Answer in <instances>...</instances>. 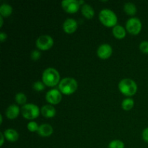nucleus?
Listing matches in <instances>:
<instances>
[{
    "label": "nucleus",
    "instance_id": "nucleus-1",
    "mask_svg": "<svg viewBox=\"0 0 148 148\" xmlns=\"http://www.w3.org/2000/svg\"><path fill=\"white\" fill-rule=\"evenodd\" d=\"M59 79H60V75L58 71L54 68H47L45 69L42 75V80L46 86H56L59 82H60Z\"/></svg>",
    "mask_w": 148,
    "mask_h": 148
},
{
    "label": "nucleus",
    "instance_id": "nucleus-2",
    "mask_svg": "<svg viewBox=\"0 0 148 148\" xmlns=\"http://www.w3.org/2000/svg\"><path fill=\"white\" fill-rule=\"evenodd\" d=\"M119 89L123 95L126 96H132L137 92V86L134 80L126 78L119 82Z\"/></svg>",
    "mask_w": 148,
    "mask_h": 148
},
{
    "label": "nucleus",
    "instance_id": "nucleus-3",
    "mask_svg": "<svg viewBox=\"0 0 148 148\" xmlns=\"http://www.w3.org/2000/svg\"><path fill=\"white\" fill-rule=\"evenodd\" d=\"M77 88V82L75 79L66 77L62 79L59 84V90L64 95H71L76 91Z\"/></svg>",
    "mask_w": 148,
    "mask_h": 148
},
{
    "label": "nucleus",
    "instance_id": "nucleus-4",
    "mask_svg": "<svg viewBox=\"0 0 148 148\" xmlns=\"http://www.w3.org/2000/svg\"><path fill=\"white\" fill-rule=\"evenodd\" d=\"M100 21L106 27H115L117 23V17L111 10L104 9L99 14Z\"/></svg>",
    "mask_w": 148,
    "mask_h": 148
},
{
    "label": "nucleus",
    "instance_id": "nucleus-5",
    "mask_svg": "<svg viewBox=\"0 0 148 148\" xmlns=\"http://www.w3.org/2000/svg\"><path fill=\"white\" fill-rule=\"evenodd\" d=\"M21 113L24 118L33 120L38 117L40 114V109L35 104L28 103L23 105L21 108Z\"/></svg>",
    "mask_w": 148,
    "mask_h": 148
},
{
    "label": "nucleus",
    "instance_id": "nucleus-6",
    "mask_svg": "<svg viewBox=\"0 0 148 148\" xmlns=\"http://www.w3.org/2000/svg\"><path fill=\"white\" fill-rule=\"evenodd\" d=\"M126 29L132 35H137L142 30V23L137 17H132L126 23Z\"/></svg>",
    "mask_w": 148,
    "mask_h": 148
},
{
    "label": "nucleus",
    "instance_id": "nucleus-7",
    "mask_svg": "<svg viewBox=\"0 0 148 148\" xmlns=\"http://www.w3.org/2000/svg\"><path fill=\"white\" fill-rule=\"evenodd\" d=\"M53 38L48 35L40 36L36 40V46H37L38 49L42 51L49 50L53 46Z\"/></svg>",
    "mask_w": 148,
    "mask_h": 148
},
{
    "label": "nucleus",
    "instance_id": "nucleus-8",
    "mask_svg": "<svg viewBox=\"0 0 148 148\" xmlns=\"http://www.w3.org/2000/svg\"><path fill=\"white\" fill-rule=\"evenodd\" d=\"M79 1L77 0H64L62 1V7L66 12L69 14L76 13L79 9Z\"/></svg>",
    "mask_w": 148,
    "mask_h": 148
},
{
    "label": "nucleus",
    "instance_id": "nucleus-9",
    "mask_svg": "<svg viewBox=\"0 0 148 148\" xmlns=\"http://www.w3.org/2000/svg\"><path fill=\"white\" fill-rule=\"evenodd\" d=\"M62 95L60 91L57 89H52L49 90L46 95V100L48 103L52 105H56L62 101Z\"/></svg>",
    "mask_w": 148,
    "mask_h": 148
},
{
    "label": "nucleus",
    "instance_id": "nucleus-10",
    "mask_svg": "<svg viewBox=\"0 0 148 148\" xmlns=\"http://www.w3.org/2000/svg\"><path fill=\"white\" fill-rule=\"evenodd\" d=\"M112 48L108 44H102L97 50V55L101 59H107L112 54Z\"/></svg>",
    "mask_w": 148,
    "mask_h": 148
},
{
    "label": "nucleus",
    "instance_id": "nucleus-11",
    "mask_svg": "<svg viewBox=\"0 0 148 148\" xmlns=\"http://www.w3.org/2000/svg\"><path fill=\"white\" fill-rule=\"evenodd\" d=\"M63 29L65 33H69V34L75 33L77 29V23L74 19H67L64 23Z\"/></svg>",
    "mask_w": 148,
    "mask_h": 148
},
{
    "label": "nucleus",
    "instance_id": "nucleus-12",
    "mask_svg": "<svg viewBox=\"0 0 148 148\" xmlns=\"http://www.w3.org/2000/svg\"><path fill=\"white\" fill-rule=\"evenodd\" d=\"M53 127L48 124H43L39 126L38 134L41 137H49L53 134Z\"/></svg>",
    "mask_w": 148,
    "mask_h": 148
},
{
    "label": "nucleus",
    "instance_id": "nucleus-13",
    "mask_svg": "<svg viewBox=\"0 0 148 148\" xmlns=\"http://www.w3.org/2000/svg\"><path fill=\"white\" fill-rule=\"evenodd\" d=\"M20 114V108L17 105H11L6 110L5 114L7 117L10 119H14L17 118Z\"/></svg>",
    "mask_w": 148,
    "mask_h": 148
},
{
    "label": "nucleus",
    "instance_id": "nucleus-14",
    "mask_svg": "<svg viewBox=\"0 0 148 148\" xmlns=\"http://www.w3.org/2000/svg\"><path fill=\"white\" fill-rule=\"evenodd\" d=\"M41 114L46 118H53L56 115V110L51 105L43 106L40 110Z\"/></svg>",
    "mask_w": 148,
    "mask_h": 148
},
{
    "label": "nucleus",
    "instance_id": "nucleus-15",
    "mask_svg": "<svg viewBox=\"0 0 148 148\" xmlns=\"http://www.w3.org/2000/svg\"><path fill=\"white\" fill-rule=\"evenodd\" d=\"M4 135L8 141L12 142V143L16 142L19 138V134L17 132L12 129H8V130H5V132H4Z\"/></svg>",
    "mask_w": 148,
    "mask_h": 148
},
{
    "label": "nucleus",
    "instance_id": "nucleus-16",
    "mask_svg": "<svg viewBox=\"0 0 148 148\" xmlns=\"http://www.w3.org/2000/svg\"><path fill=\"white\" fill-rule=\"evenodd\" d=\"M81 10H82V14H83L87 19H92V17H94L95 12H94V10L90 4H84L82 7Z\"/></svg>",
    "mask_w": 148,
    "mask_h": 148
},
{
    "label": "nucleus",
    "instance_id": "nucleus-17",
    "mask_svg": "<svg viewBox=\"0 0 148 148\" xmlns=\"http://www.w3.org/2000/svg\"><path fill=\"white\" fill-rule=\"evenodd\" d=\"M113 35L118 39H122L126 36V30L121 25H116L113 28Z\"/></svg>",
    "mask_w": 148,
    "mask_h": 148
},
{
    "label": "nucleus",
    "instance_id": "nucleus-18",
    "mask_svg": "<svg viewBox=\"0 0 148 148\" xmlns=\"http://www.w3.org/2000/svg\"><path fill=\"white\" fill-rule=\"evenodd\" d=\"M12 12V8L10 5L7 4H3L0 7V14L1 17H7Z\"/></svg>",
    "mask_w": 148,
    "mask_h": 148
},
{
    "label": "nucleus",
    "instance_id": "nucleus-19",
    "mask_svg": "<svg viewBox=\"0 0 148 148\" xmlns=\"http://www.w3.org/2000/svg\"><path fill=\"white\" fill-rule=\"evenodd\" d=\"M124 12L129 15H134L137 12V7L134 4L131 2L126 3L124 7Z\"/></svg>",
    "mask_w": 148,
    "mask_h": 148
},
{
    "label": "nucleus",
    "instance_id": "nucleus-20",
    "mask_svg": "<svg viewBox=\"0 0 148 148\" xmlns=\"http://www.w3.org/2000/svg\"><path fill=\"white\" fill-rule=\"evenodd\" d=\"M134 101L132 98H126V99H124L122 101V103H121L122 108L124 110H125V111H130V110H131L134 107Z\"/></svg>",
    "mask_w": 148,
    "mask_h": 148
},
{
    "label": "nucleus",
    "instance_id": "nucleus-21",
    "mask_svg": "<svg viewBox=\"0 0 148 148\" xmlns=\"http://www.w3.org/2000/svg\"><path fill=\"white\" fill-rule=\"evenodd\" d=\"M15 101L18 104L20 105H25V103L27 101V97L23 92H19V93L16 94L15 95Z\"/></svg>",
    "mask_w": 148,
    "mask_h": 148
},
{
    "label": "nucleus",
    "instance_id": "nucleus-22",
    "mask_svg": "<svg viewBox=\"0 0 148 148\" xmlns=\"http://www.w3.org/2000/svg\"><path fill=\"white\" fill-rule=\"evenodd\" d=\"M108 148H124V144L121 140H113L108 145Z\"/></svg>",
    "mask_w": 148,
    "mask_h": 148
},
{
    "label": "nucleus",
    "instance_id": "nucleus-23",
    "mask_svg": "<svg viewBox=\"0 0 148 148\" xmlns=\"http://www.w3.org/2000/svg\"><path fill=\"white\" fill-rule=\"evenodd\" d=\"M27 130H29V131L32 132H38V130L39 129V126L38 125V124L36 122H35V121H30V122H29L28 124H27Z\"/></svg>",
    "mask_w": 148,
    "mask_h": 148
},
{
    "label": "nucleus",
    "instance_id": "nucleus-24",
    "mask_svg": "<svg viewBox=\"0 0 148 148\" xmlns=\"http://www.w3.org/2000/svg\"><path fill=\"white\" fill-rule=\"evenodd\" d=\"M33 88L36 91H42L45 89V84L40 81H37L33 84Z\"/></svg>",
    "mask_w": 148,
    "mask_h": 148
},
{
    "label": "nucleus",
    "instance_id": "nucleus-25",
    "mask_svg": "<svg viewBox=\"0 0 148 148\" xmlns=\"http://www.w3.org/2000/svg\"><path fill=\"white\" fill-rule=\"evenodd\" d=\"M140 49L143 53L148 54V41H143L140 45Z\"/></svg>",
    "mask_w": 148,
    "mask_h": 148
},
{
    "label": "nucleus",
    "instance_id": "nucleus-26",
    "mask_svg": "<svg viewBox=\"0 0 148 148\" xmlns=\"http://www.w3.org/2000/svg\"><path fill=\"white\" fill-rule=\"evenodd\" d=\"M40 56V53L38 51L34 50L32 51L31 59H33V61H37L38 59H39Z\"/></svg>",
    "mask_w": 148,
    "mask_h": 148
},
{
    "label": "nucleus",
    "instance_id": "nucleus-27",
    "mask_svg": "<svg viewBox=\"0 0 148 148\" xmlns=\"http://www.w3.org/2000/svg\"><path fill=\"white\" fill-rule=\"evenodd\" d=\"M143 139L145 142L148 143V127L145 129L143 132Z\"/></svg>",
    "mask_w": 148,
    "mask_h": 148
},
{
    "label": "nucleus",
    "instance_id": "nucleus-28",
    "mask_svg": "<svg viewBox=\"0 0 148 148\" xmlns=\"http://www.w3.org/2000/svg\"><path fill=\"white\" fill-rule=\"evenodd\" d=\"M7 36L6 33H3V32L0 33V40H1V42H4L7 39Z\"/></svg>",
    "mask_w": 148,
    "mask_h": 148
},
{
    "label": "nucleus",
    "instance_id": "nucleus-29",
    "mask_svg": "<svg viewBox=\"0 0 148 148\" xmlns=\"http://www.w3.org/2000/svg\"><path fill=\"white\" fill-rule=\"evenodd\" d=\"M1 145H0L1 146H2L3 145V144H4V134H3V133L2 132H1Z\"/></svg>",
    "mask_w": 148,
    "mask_h": 148
},
{
    "label": "nucleus",
    "instance_id": "nucleus-30",
    "mask_svg": "<svg viewBox=\"0 0 148 148\" xmlns=\"http://www.w3.org/2000/svg\"><path fill=\"white\" fill-rule=\"evenodd\" d=\"M0 20H1V24H0V26H1V27H2V25H3V17H0Z\"/></svg>",
    "mask_w": 148,
    "mask_h": 148
},
{
    "label": "nucleus",
    "instance_id": "nucleus-31",
    "mask_svg": "<svg viewBox=\"0 0 148 148\" xmlns=\"http://www.w3.org/2000/svg\"><path fill=\"white\" fill-rule=\"evenodd\" d=\"M79 1V5H80V4H83L84 3H85V1H82V0H81V1Z\"/></svg>",
    "mask_w": 148,
    "mask_h": 148
}]
</instances>
